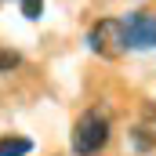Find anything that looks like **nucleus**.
<instances>
[{"instance_id": "obj_1", "label": "nucleus", "mask_w": 156, "mask_h": 156, "mask_svg": "<svg viewBox=\"0 0 156 156\" xmlns=\"http://www.w3.org/2000/svg\"><path fill=\"white\" fill-rule=\"evenodd\" d=\"M105 142H109V120H105V113H98V109L80 113L76 127H73V153L76 156H94Z\"/></svg>"}, {"instance_id": "obj_2", "label": "nucleus", "mask_w": 156, "mask_h": 156, "mask_svg": "<svg viewBox=\"0 0 156 156\" xmlns=\"http://www.w3.org/2000/svg\"><path fill=\"white\" fill-rule=\"evenodd\" d=\"M87 44H91V51H98L102 58H120V55L127 51L123 22H120V18H102V22H94L91 33H87Z\"/></svg>"}, {"instance_id": "obj_3", "label": "nucleus", "mask_w": 156, "mask_h": 156, "mask_svg": "<svg viewBox=\"0 0 156 156\" xmlns=\"http://www.w3.org/2000/svg\"><path fill=\"white\" fill-rule=\"evenodd\" d=\"M123 37H127V47H134V51L156 47V15H149V11L127 15L123 18Z\"/></svg>"}, {"instance_id": "obj_4", "label": "nucleus", "mask_w": 156, "mask_h": 156, "mask_svg": "<svg viewBox=\"0 0 156 156\" xmlns=\"http://www.w3.org/2000/svg\"><path fill=\"white\" fill-rule=\"evenodd\" d=\"M33 153V142L29 138H0V156H29Z\"/></svg>"}, {"instance_id": "obj_5", "label": "nucleus", "mask_w": 156, "mask_h": 156, "mask_svg": "<svg viewBox=\"0 0 156 156\" xmlns=\"http://www.w3.org/2000/svg\"><path fill=\"white\" fill-rule=\"evenodd\" d=\"M18 62H22V55H18V51H11V47H0V73H11Z\"/></svg>"}, {"instance_id": "obj_6", "label": "nucleus", "mask_w": 156, "mask_h": 156, "mask_svg": "<svg viewBox=\"0 0 156 156\" xmlns=\"http://www.w3.org/2000/svg\"><path fill=\"white\" fill-rule=\"evenodd\" d=\"M22 15L37 22L40 15H44V0H22Z\"/></svg>"}, {"instance_id": "obj_7", "label": "nucleus", "mask_w": 156, "mask_h": 156, "mask_svg": "<svg viewBox=\"0 0 156 156\" xmlns=\"http://www.w3.org/2000/svg\"><path fill=\"white\" fill-rule=\"evenodd\" d=\"M145 120H149V127H153V134H156V109H153V105L145 109Z\"/></svg>"}]
</instances>
